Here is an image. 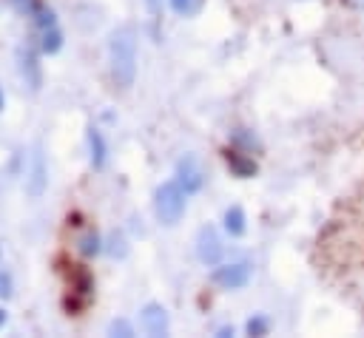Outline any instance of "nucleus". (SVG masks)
<instances>
[{
    "label": "nucleus",
    "mask_w": 364,
    "mask_h": 338,
    "mask_svg": "<svg viewBox=\"0 0 364 338\" xmlns=\"http://www.w3.org/2000/svg\"><path fill=\"white\" fill-rule=\"evenodd\" d=\"M46 185H48V170H46V156L40 153V151H34V156H31V173H28V196H43V190H46Z\"/></svg>",
    "instance_id": "obj_8"
},
{
    "label": "nucleus",
    "mask_w": 364,
    "mask_h": 338,
    "mask_svg": "<svg viewBox=\"0 0 364 338\" xmlns=\"http://www.w3.org/2000/svg\"><path fill=\"white\" fill-rule=\"evenodd\" d=\"M108 253L111 256H125V239L122 236H111V241H108Z\"/></svg>",
    "instance_id": "obj_21"
},
{
    "label": "nucleus",
    "mask_w": 364,
    "mask_h": 338,
    "mask_svg": "<svg viewBox=\"0 0 364 338\" xmlns=\"http://www.w3.org/2000/svg\"><path fill=\"white\" fill-rule=\"evenodd\" d=\"M20 74H23V80H26V85L31 88V91H37L40 88V65H37V60H34V54L31 51H20Z\"/></svg>",
    "instance_id": "obj_10"
},
{
    "label": "nucleus",
    "mask_w": 364,
    "mask_h": 338,
    "mask_svg": "<svg viewBox=\"0 0 364 338\" xmlns=\"http://www.w3.org/2000/svg\"><path fill=\"white\" fill-rule=\"evenodd\" d=\"M222 222H225V230H228L230 236H242V233H245V227H247V224H245V210H242L239 205L228 207Z\"/></svg>",
    "instance_id": "obj_12"
},
{
    "label": "nucleus",
    "mask_w": 364,
    "mask_h": 338,
    "mask_svg": "<svg viewBox=\"0 0 364 338\" xmlns=\"http://www.w3.org/2000/svg\"><path fill=\"white\" fill-rule=\"evenodd\" d=\"M3 324H6V310L0 307V327H3Z\"/></svg>",
    "instance_id": "obj_26"
},
{
    "label": "nucleus",
    "mask_w": 364,
    "mask_h": 338,
    "mask_svg": "<svg viewBox=\"0 0 364 338\" xmlns=\"http://www.w3.org/2000/svg\"><path fill=\"white\" fill-rule=\"evenodd\" d=\"M210 281L222 290H242L250 281V264L245 261H233V264H219L210 273Z\"/></svg>",
    "instance_id": "obj_3"
},
{
    "label": "nucleus",
    "mask_w": 364,
    "mask_h": 338,
    "mask_svg": "<svg viewBox=\"0 0 364 338\" xmlns=\"http://www.w3.org/2000/svg\"><path fill=\"white\" fill-rule=\"evenodd\" d=\"M267 332V318L264 315H253L247 321V335H264Z\"/></svg>",
    "instance_id": "obj_19"
},
{
    "label": "nucleus",
    "mask_w": 364,
    "mask_h": 338,
    "mask_svg": "<svg viewBox=\"0 0 364 338\" xmlns=\"http://www.w3.org/2000/svg\"><path fill=\"white\" fill-rule=\"evenodd\" d=\"M60 45H63V34L57 31V26H54V28H46V31H43V43H40V48H43L46 54H57Z\"/></svg>",
    "instance_id": "obj_15"
},
{
    "label": "nucleus",
    "mask_w": 364,
    "mask_h": 338,
    "mask_svg": "<svg viewBox=\"0 0 364 338\" xmlns=\"http://www.w3.org/2000/svg\"><path fill=\"white\" fill-rule=\"evenodd\" d=\"M225 162H228L230 173L239 176V179H250V176H256V170H259L256 159H253L250 153L239 151V148H228V151H225Z\"/></svg>",
    "instance_id": "obj_7"
},
{
    "label": "nucleus",
    "mask_w": 364,
    "mask_h": 338,
    "mask_svg": "<svg viewBox=\"0 0 364 338\" xmlns=\"http://www.w3.org/2000/svg\"><path fill=\"white\" fill-rule=\"evenodd\" d=\"M347 3H350V6H355V9H361V11H364V0H347Z\"/></svg>",
    "instance_id": "obj_25"
},
{
    "label": "nucleus",
    "mask_w": 364,
    "mask_h": 338,
    "mask_svg": "<svg viewBox=\"0 0 364 338\" xmlns=\"http://www.w3.org/2000/svg\"><path fill=\"white\" fill-rule=\"evenodd\" d=\"M68 278H71V293H74V295H82V298H88V295L94 293V276H91V270H88V267L71 264V273H68Z\"/></svg>",
    "instance_id": "obj_9"
},
{
    "label": "nucleus",
    "mask_w": 364,
    "mask_h": 338,
    "mask_svg": "<svg viewBox=\"0 0 364 338\" xmlns=\"http://www.w3.org/2000/svg\"><path fill=\"white\" fill-rule=\"evenodd\" d=\"M34 23L46 31V28H54V26H57V17H54V11H51V9H46V6H43V9L34 14Z\"/></svg>",
    "instance_id": "obj_18"
},
{
    "label": "nucleus",
    "mask_w": 364,
    "mask_h": 338,
    "mask_svg": "<svg viewBox=\"0 0 364 338\" xmlns=\"http://www.w3.org/2000/svg\"><path fill=\"white\" fill-rule=\"evenodd\" d=\"M9 3H11L14 11H20V14H26V17H34V14L43 9V0H9Z\"/></svg>",
    "instance_id": "obj_16"
},
{
    "label": "nucleus",
    "mask_w": 364,
    "mask_h": 338,
    "mask_svg": "<svg viewBox=\"0 0 364 338\" xmlns=\"http://www.w3.org/2000/svg\"><path fill=\"white\" fill-rule=\"evenodd\" d=\"M219 335H222V338H228V335H233V327H222V329H219Z\"/></svg>",
    "instance_id": "obj_24"
},
{
    "label": "nucleus",
    "mask_w": 364,
    "mask_h": 338,
    "mask_svg": "<svg viewBox=\"0 0 364 338\" xmlns=\"http://www.w3.org/2000/svg\"><path fill=\"white\" fill-rule=\"evenodd\" d=\"M230 142H233V148H239V151H245V153H253V148H259L256 136H253L247 128H236V131L230 133Z\"/></svg>",
    "instance_id": "obj_13"
},
{
    "label": "nucleus",
    "mask_w": 364,
    "mask_h": 338,
    "mask_svg": "<svg viewBox=\"0 0 364 338\" xmlns=\"http://www.w3.org/2000/svg\"><path fill=\"white\" fill-rule=\"evenodd\" d=\"M14 287H11V276L6 270H0V298H11Z\"/></svg>",
    "instance_id": "obj_22"
},
{
    "label": "nucleus",
    "mask_w": 364,
    "mask_h": 338,
    "mask_svg": "<svg viewBox=\"0 0 364 338\" xmlns=\"http://www.w3.org/2000/svg\"><path fill=\"white\" fill-rule=\"evenodd\" d=\"M3 102H6V99H3V91H0V111H3Z\"/></svg>",
    "instance_id": "obj_27"
},
{
    "label": "nucleus",
    "mask_w": 364,
    "mask_h": 338,
    "mask_svg": "<svg viewBox=\"0 0 364 338\" xmlns=\"http://www.w3.org/2000/svg\"><path fill=\"white\" fill-rule=\"evenodd\" d=\"M222 253H225V247H222V239H219L216 227H210V224L202 227L199 236H196V256H199V261L213 267V264H219Z\"/></svg>",
    "instance_id": "obj_4"
},
{
    "label": "nucleus",
    "mask_w": 364,
    "mask_h": 338,
    "mask_svg": "<svg viewBox=\"0 0 364 338\" xmlns=\"http://www.w3.org/2000/svg\"><path fill=\"white\" fill-rule=\"evenodd\" d=\"M145 6H148V9H151V11H154V14H156V11H159V0H145Z\"/></svg>",
    "instance_id": "obj_23"
},
{
    "label": "nucleus",
    "mask_w": 364,
    "mask_h": 338,
    "mask_svg": "<svg viewBox=\"0 0 364 338\" xmlns=\"http://www.w3.org/2000/svg\"><path fill=\"white\" fill-rule=\"evenodd\" d=\"M108 60L111 80L117 88H131L136 80V31L131 26H119L108 37Z\"/></svg>",
    "instance_id": "obj_1"
},
{
    "label": "nucleus",
    "mask_w": 364,
    "mask_h": 338,
    "mask_svg": "<svg viewBox=\"0 0 364 338\" xmlns=\"http://www.w3.org/2000/svg\"><path fill=\"white\" fill-rule=\"evenodd\" d=\"M77 250H80L82 256H88V258H91V256H97V253L102 250V239H100V236H97V233L91 230V233H85V236L80 239V244H77Z\"/></svg>",
    "instance_id": "obj_14"
},
{
    "label": "nucleus",
    "mask_w": 364,
    "mask_h": 338,
    "mask_svg": "<svg viewBox=\"0 0 364 338\" xmlns=\"http://www.w3.org/2000/svg\"><path fill=\"white\" fill-rule=\"evenodd\" d=\"M139 321H142V329L148 332V335H165L168 332V310L162 307V304H156V301H151V304H145L142 307V315H139Z\"/></svg>",
    "instance_id": "obj_6"
},
{
    "label": "nucleus",
    "mask_w": 364,
    "mask_h": 338,
    "mask_svg": "<svg viewBox=\"0 0 364 338\" xmlns=\"http://www.w3.org/2000/svg\"><path fill=\"white\" fill-rule=\"evenodd\" d=\"M185 205H188V193L185 187L179 185V179H168L156 187V196H154V207H156V216L162 224L173 227L182 216H185Z\"/></svg>",
    "instance_id": "obj_2"
},
{
    "label": "nucleus",
    "mask_w": 364,
    "mask_h": 338,
    "mask_svg": "<svg viewBox=\"0 0 364 338\" xmlns=\"http://www.w3.org/2000/svg\"><path fill=\"white\" fill-rule=\"evenodd\" d=\"M176 179H179V185L185 187L188 196L202 190V185H205V173H202V168H199V162H196L193 153H185V156L179 159V165H176Z\"/></svg>",
    "instance_id": "obj_5"
},
{
    "label": "nucleus",
    "mask_w": 364,
    "mask_h": 338,
    "mask_svg": "<svg viewBox=\"0 0 364 338\" xmlns=\"http://www.w3.org/2000/svg\"><path fill=\"white\" fill-rule=\"evenodd\" d=\"M111 335H122V338H128V335H134V327L125 321V318H117V321H111Z\"/></svg>",
    "instance_id": "obj_20"
},
{
    "label": "nucleus",
    "mask_w": 364,
    "mask_h": 338,
    "mask_svg": "<svg viewBox=\"0 0 364 338\" xmlns=\"http://www.w3.org/2000/svg\"><path fill=\"white\" fill-rule=\"evenodd\" d=\"M88 148H91V165L100 170L105 168V156H108V148H105V139L100 133V128H88Z\"/></svg>",
    "instance_id": "obj_11"
},
{
    "label": "nucleus",
    "mask_w": 364,
    "mask_h": 338,
    "mask_svg": "<svg viewBox=\"0 0 364 338\" xmlns=\"http://www.w3.org/2000/svg\"><path fill=\"white\" fill-rule=\"evenodd\" d=\"M171 3V9L176 11V14H196L199 11V6H202V0H168Z\"/></svg>",
    "instance_id": "obj_17"
}]
</instances>
